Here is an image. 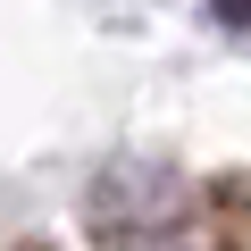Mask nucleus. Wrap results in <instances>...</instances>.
<instances>
[{"mask_svg":"<svg viewBox=\"0 0 251 251\" xmlns=\"http://www.w3.org/2000/svg\"><path fill=\"white\" fill-rule=\"evenodd\" d=\"M209 17H218V25H243V34H251V0H209Z\"/></svg>","mask_w":251,"mask_h":251,"instance_id":"f257e3e1","label":"nucleus"}]
</instances>
